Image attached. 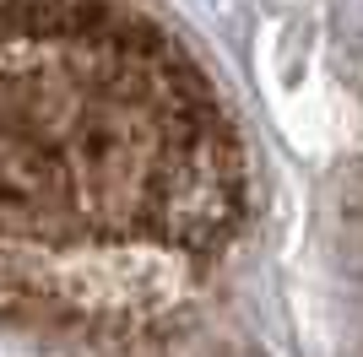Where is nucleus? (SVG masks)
<instances>
[{
    "mask_svg": "<svg viewBox=\"0 0 363 357\" xmlns=\"http://www.w3.org/2000/svg\"><path fill=\"white\" fill-rule=\"evenodd\" d=\"M255 217L239 108L141 0H0V319L76 357L212 325Z\"/></svg>",
    "mask_w": 363,
    "mask_h": 357,
    "instance_id": "f257e3e1",
    "label": "nucleus"
},
{
    "mask_svg": "<svg viewBox=\"0 0 363 357\" xmlns=\"http://www.w3.org/2000/svg\"><path fill=\"white\" fill-rule=\"evenodd\" d=\"M120 357H250V352H244V341L223 319H212V325L179 330V336H168V341L136 346V352H120Z\"/></svg>",
    "mask_w": 363,
    "mask_h": 357,
    "instance_id": "f03ea898",
    "label": "nucleus"
}]
</instances>
